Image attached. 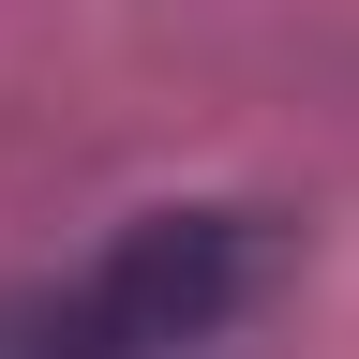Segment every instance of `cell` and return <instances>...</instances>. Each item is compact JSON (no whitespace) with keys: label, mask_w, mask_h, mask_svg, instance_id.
<instances>
[{"label":"cell","mask_w":359,"mask_h":359,"mask_svg":"<svg viewBox=\"0 0 359 359\" xmlns=\"http://www.w3.org/2000/svg\"><path fill=\"white\" fill-rule=\"evenodd\" d=\"M240 299H255V224H240V210H150V224H120L105 269L75 285V359L210 344Z\"/></svg>","instance_id":"1"}]
</instances>
